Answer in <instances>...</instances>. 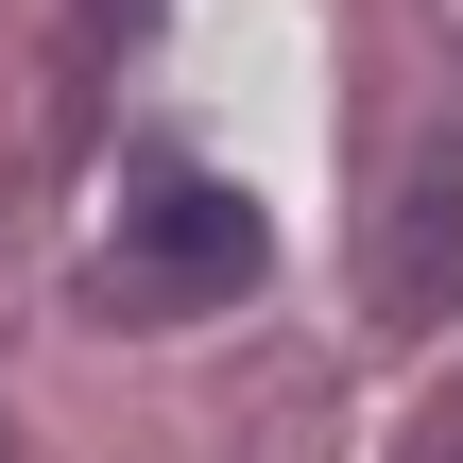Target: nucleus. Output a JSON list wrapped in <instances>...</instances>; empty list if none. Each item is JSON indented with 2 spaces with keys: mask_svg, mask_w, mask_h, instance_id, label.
<instances>
[{
  "mask_svg": "<svg viewBox=\"0 0 463 463\" xmlns=\"http://www.w3.org/2000/svg\"><path fill=\"white\" fill-rule=\"evenodd\" d=\"M275 275V223L223 189V172H137V206H120V241H103V309H137V326H189V309H241Z\"/></svg>",
  "mask_w": 463,
  "mask_h": 463,
  "instance_id": "obj_1",
  "label": "nucleus"
},
{
  "mask_svg": "<svg viewBox=\"0 0 463 463\" xmlns=\"http://www.w3.org/2000/svg\"><path fill=\"white\" fill-rule=\"evenodd\" d=\"M463 309V120L395 172V223H378V326H447Z\"/></svg>",
  "mask_w": 463,
  "mask_h": 463,
  "instance_id": "obj_2",
  "label": "nucleus"
},
{
  "mask_svg": "<svg viewBox=\"0 0 463 463\" xmlns=\"http://www.w3.org/2000/svg\"><path fill=\"white\" fill-rule=\"evenodd\" d=\"M120 17H137V0H86V17H69V120L103 103V52H120Z\"/></svg>",
  "mask_w": 463,
  "mask_h": 463,
  "instance_id": "obj_3",
  "label": "nucleus"
},
{
  "mask_svg": "<svg viewBox=\"0 0 463 463\" xmlns=\"http://www.w3.org/2000/svg\"><path fill=\"white\" fill-rule=\"evenodd\" d=\"M0 463H17V447H0Z\"/></svg>",
  "mask_w": 463,
  "mask_h": 463,
  "instance_id": "obj_4",
  "label": "nucleus"
}]
</instances>
